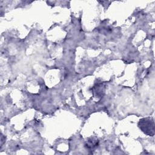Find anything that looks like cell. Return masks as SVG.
<instances>
[{
    "mask_svg": "<svg viewBox=\"0 0 155 155\" xmlns=\"http://www.w3.org/2000/svg\"><path fill=\"white\" fill-rule=\"evenodd\" d=\"M139 126L146 134L153 136L154 133V124L152 118H143L139 120Z\"/></svg>",
    "mask_w": 155,
    "mask_h": 155,
    "instance_id": "cell-1",
    "label": "cell"
}]
</instances>
